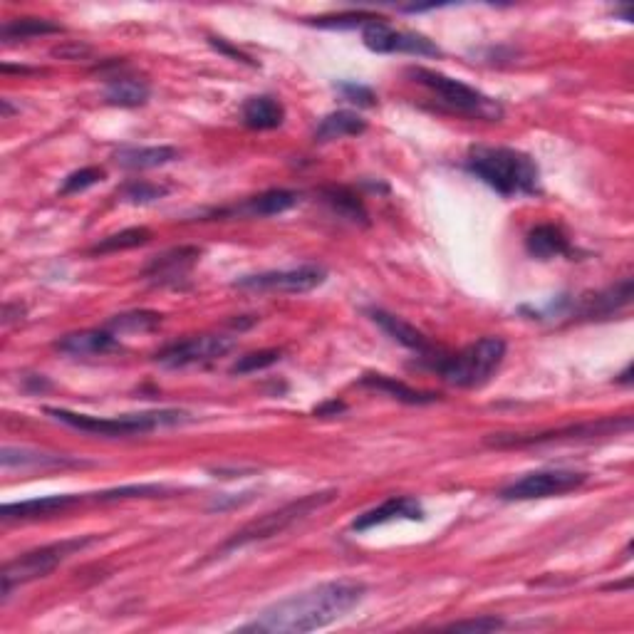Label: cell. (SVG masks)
<instances>
[{"mask_svg": "<svg viewBox=\"0 0 634 634\" xmlns=\"http://www.w3.org/2000/svg\"><path fill=\"white\" fill-rule=\"evenodd\" d=\"M367 595L365 582L332 580L265 607L246 632H313L342 620Z\"/></svg>", "mask_w": 634, "mask_h": 634, "instance_id": "1", "label": "cell"}, {"mask_svg": "<svg viewBox=\"0 0 634 634\" xmlns=\"http://www.w3.org/2000/svg\"><path fill=\"white\" fill-rule=\"evenodd\" d=\"M466 171L506 199L533 196L540 191V169L533 157L511 147H474L466 157Z\"/></svg>", "mask_w": 634, "mask_h": 634, "instance_id": "2", "label": "cell"}, {"mask_svg": "<svg viewBox=\"0 0 634 634\" xmlns=\"http://www.w3.org/2000/svg\"><path fill=\"white\" fill-rule=\"evenodd\" d=\"M506 360V340L503 337H481L474 345L464 347L459 355L441 357L434 370L449 384L461 389H474L486 384Z\"/></svg>", "mask_w": 634, "mask_h": 634, "instance_id": "3", "label": "cell"}, {"mask_svg": "<svg viewBox=\"0 0 634 634\" xmlns=\"http://www.w3.org/2000/svg\"><path fill=\"white\" fill-rule=\"evenodd\" d=\"M45 414L55 419V422L72 426V429L87 431V434L109 436H137L149 434V431L159 429V426H174L189 422V414L174 412V409H164V412H147V414H124V417H90V414H77L70 409H55L48 407Z\"/></svg>", "mask_w": 634, "mask_h": 634, "instance_id": "4", "label": "cell"}, {"mask_svg": "<svg viewBox=\"0 0 634 634\" xmlns=\"http://www.w3.org/2000/svg\"><path fill=\"white\" fill-rule=\"evenodd\" d=\"M335 498H337V491L335 488H330V491L310 493V496L298 498V501L285 503V506L278 508V511L265 513V516L256 518V521H251V523H246V526H243L241 530H236V533H233L231 538H228L226 543L221 545V553L243 548V545L258 543V540L275 538V535L285 533V530L293 528L295 523L305 521V518L313 516L315 511L325 508L327 503H332Z\"/></svg>", "mask_w": 634, "mask_h": 634, "instance_id": "5", "label": "cell"}, {"mask_svg": "<svg viewBox=\"0 0 634 634\" xmlns=\"http://www.w3.org/2000/svg\"><path fill=\"white\" fill-rule=\"evenodd\" d=\"M409 77H412L417 85L434 92V95L439 97L441 105L449 107L451 112H459L471 119H486V122H498V119L503 117L501 102L483 95L476 87L464 85L461 80H454V77H446L436 70H426V67H412Z\"/></svg>", "mask_w": 634, "mask_h": 634, "instance_id": "6", "label": "cell"}, {"mask_svg": "<svg viewBox=\"0 0 634 634\" xmlns=\"http://www.w3.org/2000/svg\"><path fill=\"white\" fill-rule=\"evenodd\" d=\"M632 429V417H607L597 422L568 424L560 429L538 431V434H493L488 436L486 444L496 449H526V446H545V444H575V441H592L602 436H617L622 431Z\"/></svg>", "mask_w": 634, "mask_h": 634, "instance_id": "7", "label": "cell"}, {"mask_svg": "<svg viewBox=\"0 0 634 634\" xmlns=\"http://www.w3.org/2000/svg\"><path fill=\"white\" fill-rule=\"evenodd\" d=\"M95 535H87V538H70V540H60V543L53 545H43V548H35L30 553H23L20 558H13L10 563H5L3 573V600L13 592V587L28 585V582L45 578L50 575L60 563H65L70 555L80 553L87 545L95 543Z\"/></svg>", "mask_w": 634, "mask_h": 634, "instance_id": "8", "label": "cell"}, {"mask_svg": "<svg viewBox=\"0 0 634 634\" xmlns=\"http://www.w3.org/2000/svg\"><path fill=\"white\" fill-rule=\"evenodd\" d=\"M587 481V474L570 469H548V471H533L518 481L508 483L498 496L503 501H535V498H550L563 496V493L575 491Z\"/></svg>", "mask_w": 634, "mask_h": 634, "instance_id": "9", "label": "cell"}, {"mask_svg": "<svg viewBox=\"0 0 634 634\" xmlns=\"http://www.w3.org/2000/svg\"><path fill=\"white\" fill-rule=\"evenodd\" d=\"M236 340L228 335H194L186 340L171 342L169 347L157 352V362L169 370H181L191 365H206L216 357H223L233 350Z\"/></svg>", "mask_w": 634, "mask_h": 634, "instance_id": "10", "label": "cell"}, {"mask_svg": "<svg viewBox=\"0 0 634 634\" xmlns=\"http://www.w3.org/2000/svg\"><path fill=\"white\" fill-rule=\"evenodd\" d=\"M327 278V270L322 265H300L290 270H270V273L246 275L238 278L236 288L258 290V293H308L320 288Z\"/></svg>", "mask_w": 634, "mask_h": 634, "instance_id": "11", "label": "cell"}, {"mask_svg": "<svg viewBox=\"0 0 634 634\" xmlns=\"http://www.w3.org/2000/svg\"><path fill=\"white\" fill-rule=\"evenodd\" d=\"M362 43L372 53H407L417 57H439L441 48L422 33H409V30L389 28L387 20L379 18L362 30Z\"/></svg>", "mask_w": 634, "mask_h": 634, "instance_id": "12", "label": "cell"}, {"mask_svg": "<svg viewBox=\"0 0 634 634\" xmlns=\"http://www.w3.org/2000/svg\"><path fill=\"white\" fill-rule=\"evenodd\" d=\"M201 258V248L181 246L161 253L144 268V278L157 285H179Z\"/></svg>", "mask_w": 634, "mask_h": 634, "instance_id": "13", "label": "cell"}, {"mask_svg": "<svg viewBox=\"0 0 634 634\" xmlns=\"http://www.w3.org/2000/svg\"><path fill=\"white\" fill-rule=\"evenodd\" d=\"M370 317L374 325L382 327V330L387 332L394 342L404 345L407 350L417 352V355H422L424 360H434V365L441 360L439 347H436L434 342L424 335V332H419L417 327L409 325L407 320H402V317L392 313H384V310H370Z\"/></svg>", "mask_w": 634, "mask_h": 634, "instance_id": "14", "label": "cell"}, {"mask_svg": "<svg viewBox=\"0 0 634 634\" xmlns=\"http://www.w3.org/2000/svg\"><path fill=\"white\" fill-rule=\"evenodd\" d=\"M424 518V508L417 498L412 496H394L389 501H384L382 506L372 508V511L362 513L352 521V530L357 533H365V530H372L377 526H384V523L392 521H422Z\"/></svg>", "mask_w": 634, "mask_h": 634, "instance_id": "15", "label": "cell"}, {"mask_svg": "<svg viewBox=\"0 0 634 634\" xmlns=\"http://www.w3.org/2000/svg\"><path fill=\"white\" fill-rule=\"evenodd\" d=\"M632 290H634L632 278H625L622 283L612 285V288L602 290V293L585 295V298H580V303L575 305V315L587 317V320H597V317L615 315L617 310H622L630 305Z\"/></svg>", "mask_w": 634, "mask_h": 634, "instance_id": "16", "label": "cell"}, {"mask_svg": "<svg viewBox=\"0 0 634 634\" xmlns=\"http://www.w3.org/2000/svg\"><path fill=\"white\" fill-rule=\"evenodd\" d=\"M82 498L80 496H45V498H33V501H20V503H8L0 511L3 521H35V518H50L55 513L67 511V508L77 506Z\"/></svg>", "mask_w": 634, "mask_h": 634, "instance_id": "17", "label": "cell"}, {"mask_svg": "<svg viewBox=\"0 0 634 634\" xmlns=\"http://www.w3.org/2000/svg\"><path fill=\"white\" fill-rule=\"evenodd\" d=\"M55 347L72 357H100L107 355V352L119 350V340L117 335H112L107 330H85L65 335L62 340L55 342Z\"/></svg>", "mask_w": 634, "mask_h": 634, "instance_id": "18", "label": "cell"}, {"mask_svg": "<svg viewBox=\"0 0 634 634\" xmlns=\"http://www.w3.org/2000/svg\"><path fill=\"white\" fill-rule=\"evenodd\" d=\"M526 248L533 258L538 261H550V258H560V256H573V246H570L568 236L560 231L558 226H535L533 231L528 233L526 238Z\"/></svg>", "mask_w": 634, "mask_h": 634, "instance_id": "19", "label": "cell"}, {"mask_svg": "<svg viewBox=\"0 0 634 634\" xmlns=\"http://www.w3.org/2000/svg\"><path fill=\"white\" fill-rule=\"evenodd\" d=\"M0 464H3V469H60V466H77V461L67 459V456L25 449V446H3Z\"/></svg>", "mask_w": 634, "mask_h": 634, "instance_id": "20", "label": "cell"}, {"mask_svg": "<svg viewBox=\"0 0 634 634\" xmlns=\"http://www.w3.org/2000/svg\"><path fill=\"white\" fill-rule=\"evenodd\" d=\"M367 132V122L357 112L350 109H337V112L322 117V122L315 129V142H335L345 137H360Z\"/></svg>", "mask_w": 634, "mask_h": 634, "instance_id": "21", "label": "cell"}, {"mask_svg": "<svg viewBox=\"0 0 634 634\" xmlns=\"http://www.w3.org/2000/svg\"><path fill=\"white\" fill-rule=\"evenodd\" d=\"M285 122V107L280 105L275 97L270 95H258L248 97L246 105H243V124L258 132L265 129H278Z\"/></svg>", "mask_w": 634, "mask_h": 634, "instance_id": "22", "label": "cell"}, {"mask_svg": "<svg viewBox=\"0 0 634 634\" xmlns=\"http://www.w3.org/2000/svg\"><path fill=\"white\" fill-rule=\"evenodd\" d=\"M181 157L179 149L174 147H122L114 154V161L124 169H157Z\"/></svg>", "mask_w": 634, "mask_h": 634, "instance_id": "23", "label": "cell"}, {"mask_svg": "<svg viewBox=\"0 0 634 634\" xmlns=\"http://www.w3.org/2000/svg\"><path fill=\"white\" fill-rule=\"evenodd\" d=\"M105 100L114 107H139L149 100V85L132 75L109 77Z\"/></svg>", "mask_w": 634, "mask_h": 634, "instance_id": "24", "label": "cell"}, {"mask_svg": "<svg viewBox=\"0 0 634 634\" xmlns=\"http://www.w3.org/2000/svg\"><path fill=\"white\" fill-rule=\"evenodd\" d=\"M300 201V196L295 191L288 189H273L265 191V194L256 196V199H248L246 204L238 206L236 213L238 216H251V218H263V216H278V213H285L288 209H293Z\"/></svg>", "mask_w": 634, "mask_h": 634, "instance_id": "25", "label": "cell"}, {"mask_svg": "<svg viewBox=\"0 0 634 634\" xmlns=\"http://www.w3.org/2000/svg\"><path fill=\"white\" fill-rule=\"evenodd\" d=\"M362 384L365 387L377 389V392L389 394L392 399H399L404 404H431L439 399V394H431V392H419V389L407 387L404 382H397L392 377H384V374H365L362 377Z\"/></svg>", "mask_w": 634, "mask_h": 634, "instance_id": "26", "label": "cell"}, {"mask_svg": "<svg viewBox=\"0 0 634 634\" xmlns=\"http://www.w3.org/2000/svg\"><path fill=\"white\" fill-rule=\"evenodd\" d=\"M60 25L50 23V20L43 18H20V20H10L0 28V38L5 43H13V40H28V38H38V35H50V33H60Z\"/></svg>", "mask_w": 634, "mask_h": 634, "instance_id": "27", "label": "cell"}, {"mask_svg": "<svg viewBox=\"0 0 634 634\" xmlns=\"http://www.w3.org/2000/svg\"><path fill=\"white\" fill-rule=\"evenodd\" d=\"M152 238V231L144 226L139 228H127V231H119V233H112V236L102 238L97 246H92V256H105V253H117V251H129V248H137V246H144V243Z\"/></svg>", "mask_w": 634, "mask_h": 634, "instance_id": "28", "label": "cell"}, {"mask_svg": "<svg viewBox=\"0 0 634 634\" xmlns=\"http://www.w3.org/2000/svg\"><path fill=\"white\" fill-rule=\"evenodd\" d=\"M325 201L337 216L347 218L352 223H367V209L362 206L360 196L350 194L347 189H327L325 191Z\"/></svg>", "mask_w": 634, "mask_h": 634, "instance_id": "29", "label": "cell"}, {"mask_svg": "<svg viewBox=\"0 0 634 634\" xmlns=\"http://www.w3.org/2000/svg\"><path fill=\"white\" fill-rule=\"evenodd\" d=\"M161 315L159 313H149V310H139V313H127V315H117L109 327L119 332H149L154 327H159Z\"/></svg>", "mask_w": 634, "mask_h": 634, "instance_id": "30", "label": "cell"}, {"mask_svg": "<svg viewBox=\"0 0 634 634\" xmlns=\"http://www.w3.org/2000/svg\"><path fill=\"white\" fill-rule=\"evenodd\" d=\"M169 194L166 186L149 184V181H132L122 189V199L129 201V204H152V201L161 199V196Z\"/></svg>", "mask_w": 634, "mask_h": 634, "instance_id": "31", "label": "cell"}, {"mask_svg": "<svg viewBox=\"0 0 634 634\" xmlns=\"http://www.w3.org/2000/svg\"><path fill=\"white\" fill-rule=\"evenodd\" d=\"M382 15L374 13H340V15H325V18H315L313 25H320V28H362L379 20Z\"/></svg>", "mask_w": 634, "mask_h": 634, "instance_id": "32", "label": "cell"}, {"mask_svg": "<svg viewBox=\"0 0 634 634\" xmlns=\"http://www.w3.org/2000/svg\"><path fill=\"white\" fill-rule=\"evenodd\" d=\"M280 350H261V352H251V355H243L236 365L231 367V374H251L258 370H268L275 362H280Z\"/></svg>", "mask_w": 634, "mask_h": 634, "instance_id": "33", "label": "cell"}, {"mask_svg": "<svg viewBox=\"0 0 634 634\" xmlns=\"http://www.w3.org/2000/svg\"><path fill=\"white\" fill-rule=\"evenodd\" d=\"M105 179V171L97 169V166H87V169H80L75 171V174H70L65 179V184H62L60 194L62 196H70V194H80V191L90 189V186L100 184V181Z\"/></svg>", "mask_w": 634, "mask_h": 634, "instance_id": "34", "label": "cell"}, {"mask_svg": "<svg viewBox=\"0 0 634 634\" xmlns=\"http://www.w3.org/2000/svg\"><path fill=\"white\" fill-rule=\"evenodd\" d=\"M337 90H340L342 97H345L347 102H352V105L372 107L374 102H377V97H374V92L370 90V87L357 85V82H340V85H337Z\"/></svg>", "mask_w": 634, "mask_h": 634, "instance_id": "35", "label": "cell"}, {"mask_svg": "<svg viewBox=\"0 0 634 634\" xmlns=\"http://www.w3.org/2000/svg\"><path fill=\"white\" fill-rule=\"evenodd\" d=\"M501 627H506V622L498 620V617L483 615V617H476V620L454 622V625H449V630H459V632H493V630H501Z\"/></svg>", "mask_w": 634, "mask_h": 634, "instance_id": "36", "label": "cell"}, {"mask_svg": "<svg viewBox=\"0 0 634 634\" xmlns=\"http://www.w3.org/2000/svg\"><path fill=\"white\" fill-rule=\"evenodd\" d=\"M211 45H213V48H216V50H221V53H223V55L233 57V60H238V62H246V65H256V62H253V60H248V57H246V55H243V53H238V50L228 48V45H226V43H223V40H221V38H211Z\"/></svg>", "mask_w": 634, "mask_h": 634, "instance_id": "37", "label": "cell"}, {"mask_svg": "<svg viewBox=\"0 0 634 634\" xmlns=\"http://www.w3.org/2000/svg\"><path fill=\"white\" fill-rule=\"evenodd\" d=\"M345 404L342 402H330V404H322V407L315 409V414H320V417H327V414H340L345 412Z\"/></svg>", "mask_w": 634, "mask_h": 634, "instance_id": "38", "label": "cell"}, {"mask_svg": "<svg viewBox=\"0 0 634 634\" xmlns=\"http://www.w3.org/2000/svg\"><path fill=\"white\" fill-rule=\"evenodd\" d=\"M630 374H632V365L627 367L625 372H622V377H620V382H625V384H630Z\"/></svg>", "mask_w": 634, "mask_h": 634, "instance_id": "39", "label": "cell"}]
</instances>
